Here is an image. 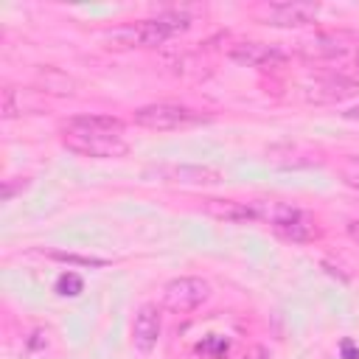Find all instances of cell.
<instances>
[{
  "instance_id": "1",
  "label": "cell",
  "mask_w": 359,
  "mask_h": 359,
  "mask_svg": "<svg viewBox=\"0 0 359 359\" xmlns=\"http://www.w3.org/2000/svg\"><path fill=\"white\" fill-rule=\"evenodd\" d=\"M126 123L115 115H70L59 123V140L67 151L95 160L123 157L129 143L123 140Z\"/></svg>"
},
{
  "instance_id": "2",
  "label": "cell",
  "mask_w": 359,
  "mask_h": 359,
  "mask_svg": "<svg viewBox=\"0 0 359 359\" xmlns=\"http://www.w3.org/2000/svg\"><path fill=\"white\" fill-rule=\"evenodd\" d=\"M258 222L269 224L275 236H280L283 241L292 244H311L323 236V227L317 222V216H311L309 210L289 205V202H252Z\"/></svg>"
},
{
  "instance_id": "3",
  "label": "cell",
  "mask_w": 359,
  "mask_h": 359,
  "mask_svg": "<svg viewBox=\"0 0 359 359\" xmlns=\"http://www.w3.org/2000/svg\"><path fill=\"white\" fill-rule=\"evenodd\" d=\"M208 121L210 115H202L185 104H168V101L146 104L132 112V123L151 129V132H174V129H188V126H199Z\"/></svg>"
},
{
  "instance_id": "4",
  "label": "cell",
  "mask_w": 359,
  "mask_h": 359,
  "mask_svg": "<svg viewBox=\"0 0 359 359\" xmlns=\"http://www.w3.org/2000/svg\"><path fill=\"white\" fill-rule=\"evenodd\" d=\"M191 28V17L180 8H165L160 11L157 17H149V20H140L137 25L126 28L123 36H126V45H140V48H157L163 45L165 39H171L174 34H182Z\"/></svg>"
},
{
  "instance_id": "5",
  "label": "cell",
  "mask_w": 359,
  "mask_h": 359,
  "mask_svg": "<svg viewBox=\"0 0 359 359\" xmlns=\"http://www.w3.org/2000/svg\"><path fill=\"white\" fill-rule=\"evenodd\" d=\"M323 6L320 3H309V0H289V3H264L252 8V17L264 25H275V28H303L317 22Z\"/></svg>"
},
{
  "instance_id": "6",
  "label": "cell",
  "mask_w": 359,
  "mask_h": 359,
  "mask_svg": "<svg viewBox=\"0 0 359 359\" xmlns=\"http://www.w3.org/2000/svg\"><path fill=\"white\" fill-rule=\"evenodd\" d=\"M210 297V283L196 275H180L171 278L163 286V309L174 314H191Z\"/></svg>"
},
{
  "instance_id": "7",
  "label": "cell",
  "mask_w": 359,
  "mask_h": 359,
  "mask_svg": "<svg viewBox=\"0 0 359 359\" xmlns=\"http://www.w3.org/2000/svg\"><path fill=\"white\" fill-rule=\"evenodd\" d=\"M143 177L154 182H168V185H219L224 174L213 165H196V163H163L151 165L143 171Z\"/></svg>"
},
{
  "instance_id": "8",
  "label": "cell",
  "mask_w": 359,
  "mask_h": 359,
  "mask_svg": "<svg viewBox=\"0 0 359 359\" xmlns=\"http://www.w3.org/2000/svg\"><path fill=\"white\" fill-rule=\"evenodd\" d=\"M353 45H356V34L345 31V28H337V31H320V34L303 39L297 53L306 62H328V59L345 56Z\"/></svg>"
},
{
  "instance_id": "9",
  "label": "cell",
  "mask_w": 359,
  "mask_h": 359,
  "mask_svg": "<svg viewBox=\"0 0 359 359\" xmlns=\"http://www.w3.org/2000/svg\"><path fill=\"white\" fill-rule=\"evenodd\" d=\"M356 93H359V81L356 79L334 73V76H323L314 84H309L306 87V101L317 104V107H325V104H339L345 98H353Z\"/></svg>"
},
{
  "instance_id": "10",
  "label": "cell",
  "mask_w": 359,
  "mask_h": 359,
  "mask_svg": "<svg viewBox=\"0 0 359 359\" xmlns=\"http://www.w3.org/2000/svg\"><path fill=\"white\" fill-rule=\"evenodd\" d=\"M163 334V314L157 303H143L132 320V345L140 353H151Z\"/></svg>"
},
{
  "instance_id": "11",
  "label": "cell",
  "mask_w": 359,
  "mask_h": 359,
  "mask_svg": "<svg viewBox=\"0 0 359 359\" xmlns=\"http://www.w3.org/2000/svg\"><path fill=\"white\" fill-rule=\"evenodd\" d=\"M227 56L236 62V65H244V67H258V70H269V67H280L283 65V50H278L275 45H266V42H252V39H244V42H236L230 45Z\"/></svg>"
},
{
  "instance_id": "12",
  "label": "cell",
  "mask_w": 359,
  "mask_h": 359,
  "mask_svg": "<svg viewBox=\"0 0 359 359\" xmlns=\"http://www.w3.org/2000/svg\"><path fill=\"white\" fill-rule=\"evenodd\" d=\"M266 160L275 168H311V165H320L323 163V157L314 149L300 146V143H278V146H269L266 149Z\"/></svg>"
},
{
  "instance_id": "13",
  "label": "cell",
  "mask_w": 359,
  "mask_h": 359,
  "mask_svg": "<svg viewBox=\"0 0 359 359\" xmlns=\"http://www.w3.org/2000/svg\"><path fill=\"white\" fill-rule=\"evenodd\" d=\"M205 213H210L219 222L230 224H244V222H258L255 205L252 202H236V199H202Z\"/></svg>"
},
{
  "instance_id": "14",
  "label": "cell",
  "mask_w": 359,
  "mask_h": 359,
  "mask_svg": "<svg viewBox=\"0 0 359 359\" xmlns=\"http://www.w3.org/2000/svg\"><path fill=\"white\" fill-rule=\"evenodd\" d=\"M22 109H25V104H22V90L14 87V84H6V87H3V118L11 121V118L22 115Z\"/></svg>"
},
{
  "instance_id": "15",
  "label": "cell",
  "mask_w": 359,
  "mask_h": 359,
  "mask_svg": "<svg viewBox=\"0 0 359 359\" xmlns=\"http://www.w3.org/2000/svg\"><path fill=\"white\" fill-rule=\"evenodd\" d=\"M196 353H202L205 359H224L230 353V339H224V337H205L196 345Z\"/></svg>"
},
{
  "instance_id": "16",
  "label": "cell",
  "mask_w": 359,
  "mask_h": 359,
  "mask_svg": "<svg viewBox=\"0 0 359 359\" xmlns=\"http://www.w3.org/2000/svg\"><path fill=\"white\" fill-rule=\"evenodd\" d=\"M53 289H56V294H62V297H76V294L84 292V280H81V275H76V272H62V275L56 278Z\"/></svg>"
},
{
  "instance_id": "17",
  "label": "cell",
  "mask_w": 359,
  "mask_h": 359,
  "mask_svg": "<svg viewBox=\"0 0 359 359\" xmlns=\"http://www.w3.org/2000/svg\"><path fill=\"white\" fill-rule=\"evenodd\" d=\"M53 261H65V264H79V266H107V258H93V255H76V252H62V250H48L45 252Z\"/></svg>"
},
{
  "instance_id": "18",
  "label": "cell",
  "mask_w": 359,
  "mask_h": 359,
  "mask_svg": "<svg viewBox=\"0 0 359 359\" xmlns=\"http://www.w3.org/2000/svg\"><path fill=\"white\" fill-rule=\"evenodd\" d=\"M339 177L348 188L359 191V154H348L342 163H339Z\"/></svg>"
},
{
  "instance_id": "19",
  "label": "cell",
  "mask_w": 359,
  "mask_h": 359,
  "mask_svg": "<svg viewBox=\"0 0 359 359\" xmlns=\"http://www.w3.org/2000/svg\"><path fill=\"white\" fill-rule=\"evenodd\" d=\"M28 177H8V180H3V199L6 202H11L17 194H22L25 188H28Z\"/></svg>"
},
{
  "instance_id": "20",
  "label": "cell",
  "mask_w": 359,
  "mask_h": 359,
  "mask_svg": "<svg viewBox=\"0 0 359 359\" xmlns=\"http://www.w3.org/2000/svg\"><path fill=\"white\" fill-rule=\"evenodd\" d=\"M339 356L342 359H359V348L353 345V339H342L339 342Z\"/></svg>"
},
{
  "instance_id": "21",
  "label": "cell",
  "mask_w": 359,
  "mask_h": 359,
  "mask_svg": "<svg viewBox=\"0 0 359 359\" xmlns=\"http://www.w3.org/2000/svg\"><path fill=\"white\" fill-rule=\"evenodd\" d=\"M241 359H269V351H266L264 345H250Z\"/></svg>"
},
{
  "instance_id": "22",
  "label": "cell",
  "mask_w": 359,
  "mask_h": 359,
  "mask_svg": "<svg viewBox=\"0 0 359 359\" xmlns=\"http://www.w3.org/2000/svg\"><path fill=\"white\" fill-rule=\"evenodd\" d=\"M342 118H345V121H359V104H356V107H351V109H345V112H342Z\"/></svg>"
},
{
  "instance_id": "23",
  "label": "cell",
  "mask_w": 359,
  "mask_h": 359,
  "mask_svg": "<svg viewBox=\"0 0 359 359\" xmlns=\"http://www.w3.org/2000/svg\"><path fill=\"white\" fill-rule=\"evenodd\" d=\"M348 233H351L353 241H359V222H351V224H348Z\"/></svg>"
},
{
  "instance_id": "24",
  "label": "cell",
  "mask_w": 359,
  "mask_h": 359,
  "mask_svg": "<svg viewBox=\"0 0 359 359\" xmlns=\"http://www.w3.org/2000/svg\"><path fill=\"white\" fill-rule=\"evenodd\" d=\"M353 62H356V70H359V48H356V56H353Z\"/></svg>"
}]
</instances>
